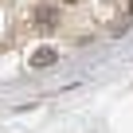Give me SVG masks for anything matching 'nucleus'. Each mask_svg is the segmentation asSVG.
<instances>
[{"label":"nucleus","instance_id":"nucleus-1","mask_svg":"<svg viewBox=\"0 0 133 133\" xmlns=\"http://www.w3.org/2000/svg\"><path fill=\"white\" fill-rule=\"evenodd\" d=\"M31 16H35V20H39L43 28H55V24H59V8H51V4H39V8H35Z\"/></svg>","mask_w":133,"mask_h":133},{"label":"nucleus","instance_id":"nucleus-2","mask_svg":"<svg viewBox=\"0 0 133 133\" xmlns=\"http://www.w3.org/2000/svg\"><path fill=\"white\" fill-rule=\"evenodd\" d=\"M55 59H59L55 47H35V51H31V66H51Z\"/></svg>","mask_w":133,"mask_h":133}]
</instances>
